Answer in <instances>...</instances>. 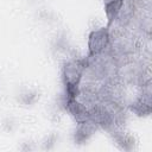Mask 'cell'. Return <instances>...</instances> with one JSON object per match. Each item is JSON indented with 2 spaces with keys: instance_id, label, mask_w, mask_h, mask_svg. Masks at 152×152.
I'll return each mask as SVG.
<instances>
[{
  "instance_id": "1",
  "label": "cell",
  "mask_w": 152,
  "mask_h": 152,
  "mask_svg": "<svg viewBox=\"0 0 152 152\" xmlns=\"http://www.w3.org/2000/svg\"><path fill=\"white\" fill-rule=\"evenodd\" d=\"M109 42V34L106 28L95 30L89 37V51L90 56H97L104 51Z\"/></svg>"
}]
</instances>
